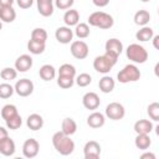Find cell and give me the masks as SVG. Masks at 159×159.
<instances>
[{
    "label": "cell",
    "mask_w": 159,
    "mask_h": 159,
    "mask_svg": "<svg viewBox=\"0 0 159 159\" xmlns=\"http://www.w3.org/2000/svg\"><path fill=\"white\" fill-rule=\"evenodd\" d=\"M52 144L56 152L61 155H70L75 150V142L70 138V135L63 134L61 130L52 135Z\"/></svg>",
    "instance_id": "obj_1"
},
{
    "label": "cell",
    "mask_w": 159,
    "mask_h": 159,
    "mask_svg": "<svg viewBox=\"0 0 159 159\" xmlns=\"http://www.w3.org/2000/svg\"><path fill=\"white\" fill-rule=\"evenodd\" d=\"M88 24H89L91 26L107 30V29H111V27L113 26L114 20H113V17H112L109 14H107V12H103V11H94V12H92V14L88 16Z\"/></svg>",
    "instance_id": "obj_2"
},
{
    "label": "cell",
    "mask_w": 159,
    "mask_h": 159,
    "mask_svg": "<svg viewBox=\"0 0 159 159\" xmlns=\"http://www.w3.org/2000/svg\"><path fill=\"white\" fill-rule=\"evenodd\" d=\"M127 57L134 63H144L148 60V51L139 43H130L125 50Z\"/></svg>",
    "instance_id": "obj_3"
},
{
    "label": "cell",
    "mask_w": 159,
    "mask_h": 159,
    "mask_svg": "<svg viewBox=\"0 0 159 159\" xmlns=\"http://www.w3.org/2000/svg\"><path fill=\"white\" fill-rule=\"evenodd\" d=\"M142 73L139 68L135 65H125L117 75V78L120 83H129V82H135L140 78Z\"/></svg>",
    "instance_id": "obj_4"
},
{
    "label": "cell",
    "mask_w": 159,
    "mask_h": 159,
    "mask_svg": "<svg viewBox=\"0 0 159 159\" xmlns=\"http://www.w3.org/2000/svg\"><path fill=\"white\" fill-rule=\"evenodd\" d=\"M106 116L112 120H119L125 116V109L123 104L118 102H112L106 107Z\"/></svg>",
    "instance_id": "obj_5"
},
{
    "label": "cell",
    "mask_w": 159,
    "mask_h": 159,
    "mask_svg": "<svg viewBox=\"0 0 159 159\" xmlns=\"http://www.w3.org/2000/svg\"><path fill=\"white\" fill-rule=\"evenodd\" d=\"M14 89L20 97H29L34 92V83L29 78H21L15 83Z\"/></svg>",
    "instance_id": "obj_6"
},
{
    "label": "cell",
    "mask_w": 159,
    "mask_h": 159,
    "mask_svg": "<svg viewBox=\"0 0 159 159\" xmlns=\"http://www.w3.org/2000/svg\"><path fill=\"white\" fill-rule=\"evenodd\" d=\"M70 51H71L72 56H73L75 58H77V60H83V58H86V57L88 56V52H89L88 45H87L84 41H81V40L73 41V42L71 43Z\"/></svg>",
    "instance_id": "obj_7"
},
{
    "label": "cell",
    "mask_w": 159,
    "mask_h": 159,
    "mask_svg": "<svg viewBox=\"0 0 159 159\" xmlns=\"http://www.w3.org/2000/svg\"><path fill=\"white\" fill-rule=\"evenodd\" d=\"M39 150H40V144L34 138L26 139L22 144V154L25 158H35L39 154Z\"/></svg>",
    "instance_id": "obj_8"
},
{
    "label": "cell",
    "mask_w": 159,
    "mask_h": 159,
    "mask_svg": "<svg viewBox=\"0 0 159 159\" xmlns=\"http://www.w3.org/2000/svg\"><path fill=\"white\" fill-rule=\"evenodd\" d=\"M113 66H114V65H113V63H112L104 55H102V56H97V57L93 60V68H94L97 72L103 73V75L108 73V72L112 70Z\"/></svg>",
    "instance_id": "obj_9"
},
{
    "label": "cell",
    "mask_w": 159,
    "mask_h": 159,
    "mask_svg": "<svg viewBox=\"0 0 159 159\" xmlns=\"http://www.w3.org/2000/svg\"><path fill=\"white\" fill-rule=\"evenodd\" d=\"M83 154L86 159H97L101 155V145L96 140H89L83 147Z\"/></svg>",
    "instance_id": "obj_10"
},
{
    "label": "cell",
    "mask_w": 159,
    "mask_h": 159,
    "mask_svg": "<svg viewBox=\"0 0 159 159\" xmlns=\"http://www.w3.org/2000/svg\"><path fill=\"white\" fill-rule=\"evenodd\" d=\"M82 104L86 109H89V111H94L99 107L101 104V99L98 97L97 93L94 92H87L83 97H82Z\"/></svg>",
    "instance_id": "obj_11"
},
{
    "label": "cell",
    "mask_w": 159,
    "mask_h": 159,
    "mask_svg": "<svg viewBox=\"0 0 159 159\" xmlns=\"http://www.w3.org/2000/svg\"><path fill=\"white\" fill-rule=\"evenodd\" d=\"M55 37L60 43H70L73 39V31L68 26H60L55 31Z\"/></svg>",
    "instance_id": "obj_12"
},
{
    "label": "cell",
    "mask_w": 159,
    "mask_h": 159,
    "mask_svg": "<svg viewBox=\"0 0 159 159\" xmlns=\"http://www.w3.org/2000/svg\"><path fill=\"white\" fill-rule=\"evenodd\" d=\"M32 67V57L30 55H21L15 61V70L17 72H26Z\"/></svg>",
    "instance_id": "obj_13"
},
{
    "label": "cell",
    "mask_w": 159,
    "mask_h": 159,
    "mask_svg": "<svg viewBox=\"0 0 159 159\" xmlns=\"http://www.w3.org/2000/svg\"><path fill=\"white\" fill-rule=\"evenodd\" d=\"M15 150H16L15 142L10 137H6L0 140V154H2L5 157H11V155H14Z\"/></svg>",
    "instance_id": "obj_14"
},
{
    "label": "cell",
    "mask_w": 159,
    "mask_h": 159,
    "mask_svg": "<svg viewBox=\"0 0 159 159\" xmlns=\"http://www.w3.org/2000/svg\"><path fill=\"white\" fill-rule=\"evenodd\" d=\"M104 122H106V118H104V114H102L101 112H93L88 116L87 118V124L91 127V128H101L104 125Z\"/></svg>",
    "instance_id": "obj_15"
},
{
    "label": "cell",
    "mask_w": 159,
    "mask_h": 159,
    "mask_svg": "<svg viewBox=\"0 0 159 159\" xmlns=\"http://www.w3.org/2000/svg\"><path fill=\"white\" fill-rule=\"evenodd\" d=\"M153 130V123L148 119H139L134 123V132L137 134H149Z\"/></svg>",
    "instance_id": "obj_16"
},
{
    "label": "cell",
    "mask_w": 159,
    "mask_h": 159,
    "mask_svg": "<svg viewBox=\"0 0 159 159\" xmlns=\"http://www.w3.org/2000/svg\"><path fill=\"white\" fill-rule=\"evenodd\" d=\"M26 125L31 130H39V129H41L43 127V118L37 113H32V114H30L27 117Z\"/></svg>",
    "instance_id": "obj_17"
},
{
    "label": "cell",
    "mask_w": 159,
    "mask_h": 159,
    "mask_svg": "<svg viewBox=\"0 0 159 159\" xmlns=\"http://www.w3.org/2000/svg\"><path fill=\"white\" fill-rule=\"evenodd\" d=\"M104 47H106V51L112 52V53H114V55H117V56H119V55L123 52V43H122L118 39H114V37L107 40Z\"/></svg>",
    "instance_id": "obj_18"
},
{
    "label": "cell",
    "mask_w": 159,
    "mask_h": 159,
    "mask_svg": "<svg viewBox=\"0 0 159 159\" xmlns=\"http://www.w3.org/2000/svg\"><path fill=\"white\" fill-rule=\"evenodd\" d=\"M16 19V11L12 6H0V20L2 22H12Z\"/></svg>",
    "instance_id": "obj_19"
},
{
    "label": "cell",
    "mask_w": 159,
    "mask_h": 159,
    "mask_svg": "<svg viewBox=\"0 0 159 159\" xmlns=\"http://www.w3.org/2000/svg\"><path fill=\"white\" fill-rule=\"evenodd\" d=\"M63 21H65L66 26H68V27L76 26L78 24V21H80V14H78V11L75 10V9L67 10L65 12V15H63Z\"/></svg>",
    "instance_id": "obj_20"
},
{
    "label": "cell",
    "mask_w": 159,
    "mask_h": 159,
    "mask_svg": "<svg viewBox=\"0 0 159 159\" xmlns=\"http://www.w3.org/2000/svg\"><path fill=\"white\" fill-rule=\"evenodd\" d=\"M116 82L111 76H103L99 82H98V87L103 93H111L114 89Z\"/></svg>",
    "instance_id": "obj_21"
},
{
    "label": "cell",
    "mask_w": 159,
    "mask_h": 159,
    "mask_svg": "<svg viewBox=\"0 0 159 159\" xmlns=\"http://www.w3.org/2000/svg\"><path fill=\"white\" fill-rule=\"evenodd\" d=\"M77 130V123L72 118H65L61 124V132L66 135H72Z\"/></svg>",
    "instance_id": "obj_22"
},
{
    "label": "cell",
    "mask_w": 159,
    "mask_h": 159,
    "mask_svg": "<svg viewBox=\"0 0 159 159\" xmlns=\"http://www.w3.org/2000/svg\"><path fill=\"white\" fill-rule=\"evenodd\" d=\"M39 75L43 81H51L55 78L56 76V68L52 65H43L40 70H39Z\"/></svg>",
    "instance_id": "obj_23"
},
{
    "label": "cell",
    "mask_w": 159,
    "mask_h": 159,
    "mask_svg": "<svg viewBox=\"0 0 159 159\" xmlns=\"http://www.w3.org/2000/svg\"><path fill=\"white\" fill-rule=\"evenodd\" d=\"M134 144L139 150H147L152 144V139L149 134H137L134 139Z\"/></svg>",
    "instance_id": "obj_24"
},
{
    "label": "cell",
    "mask_w": 159,
    "mask_h": 159,
    "mask_svg": "<svg viewBox=\"0 0 159 159\" xmlns=\"http://www.w3.org/2000/svg\"><path fill=\"white\" fill-rule=\"evenodd\" d=\"M154 36V31L152 27L149 26H143L140 30L137 31L135 34V39L138 41H142V42H147L149 40H152V37Z\"/></svg>",
    "instance_id": "obj_25"
},
{
    "label": "cell",
    "mask_w": 159,
    "mask_h": 159,
    "mask_svg": "<svg viewBox=\"0 0 159 159\" xmlns=\"http://www.w3.org/2000/svg\"><path fill=\"white\" fill-rule=\"evenodd\" d=\"M150 21V14L147 10H138L134 14V22L139 26H147V24Z\"/></svg>",
    "instance_id": "obj_26"
},
{
    "label": "cell",
    "mask_w": 159,
    "mask_h": 159,
    "mask_svg": "<svg viewBox=\"0 0 159 159\" xmlns=\"http://www.w3.org/2000/svg\"><path fill=\"white\" fill-rule=\"evenodd\" d=\"M45 48H46V45L42 42H37L34 40H29L27 42V50L32 55H41L45 51Z\"/></svg>",
    "instance_id": "obj_27"
},
{
    "label": "cell",
    "mask_w": 159,
    "mask_h": 159,
    "mask_svg": "<svg viewBox=\"0 0 159 159\" xmlns=\"http://www.w3.org/2000/svg\"><path fill=\"white\" fill-rule=\"evenodd\" d=\"M37 11L40 15L48 17L53 14V4L52 2H37Z\"/></svg>",
    "instance_id": "obj_28"
},
{
    "label": "cell",
    "mask_w": 159,
    "mask_h": 159,
    "mask_svg": "<svg viewBox=\"0 0 159 159\" xmlns=\"http://www.w3.org/2000/svg\"><path fill=\"white\" fill-rule=\"evenodd\" d=\"M31 40L37 41V42L46 43V40H47V32H46V30L45 29H41V27L34 29L32 32H31Z\"/></svg>",
    "instance_id": "obj_29"
},
{
    "label": "cell",
    "mask_w": 159,
    "mask_h": 159,
    "mask_svg": "<svg viewBox=\"0 0 159 159\" xmlns=\"http://www.w3.org/2000/svg\"><path fill=\"white\" fill-rule=\"evenodd\" d=\"M75 35L78 37V39H86L89 36V26L84 22H80L76 25V29H75Z\"/></svg>",
    "instance_id": "obj_30"
},
{
    "label": "cell",
    "mask_w": 159,
    "mask_h": 159,
    "mask_svg": "<svg viewBox=\"0 0 159 159\" xmlns=\"http://www.w3.org/2000/svg\"><path fill=\"white\" fill-rule=\"evenodd\" d=\"M58 76H67V77H73L76 76V68L73 65L70 63H63L58 68Z\"/></svg>",
    "instance_id": "obj_31"
},
{
    "label": "cell",
    "mask_w": 159,
    "mask_h": 159,
    "mask_svg": "<svg viewBox=\"0 0 159 159\" xmlns=\"http://www.w3.org/2000/svg\"><path fill=\"white\" fill-rule=\"evenodd\" d=\"M15 114H17V108L14 104H5L1 108V118L4 120H7L9 118L14 117Z\"/></svg>",
    "instance_id": "obj_32"
},
{
    "label": "cell",
    "mask_w": 159,
    "mask_h": 159,
    "mask_svg": "<svg viewBox=\"0 0 159 159\" xmlns=\"http://www.w3.org/2000/svg\"><path fill=\"white\" fill-rule=\"evenodd\" d=\"M5 122H6V127H7L9 129L16 130V129H19V128L21 127V124H22V118H21V116L17 113V114H15L14 117L9 118V119L5 120Z\"/></svg>",
    "instance_id": "obj_33"
},
{
    "label": "cell",
    "mask_w": 159,
    "mask_h": 159,
    "mask_svg": "<svg viewBox=\"0 0 159 159\" xmlns=\"http://www.w3.org/2000/svg\"><path fill=\"white\" fill-rule=\"evenodd\" d=\"M15 89L10 83H0V98L6 99L14 94Z\"/></svg>",
    "instance_id": "obj_34"
},
{
    "label": "cell",
    "mask_w": 159,
    "mask_h": 159,
    "mask_svg": "<svg viewBox=\"0 0 159 159\" xmlns=\"http://www.w3.org/2000/svg\"><path fill=\"white\" fill-rule=\"evenodd\" d=\"M16 76H17V71L12 67H5L0 72V77L5 81H12L16 78Z\"/></svg>",
    "instance_id": "obj_35"
},
{
    "label": "cell",
    "mask_w": 159,
    "mask_h": 159,
    "mask_svg": "<svg viewBox=\"0 0 159 159\" xmlns=\"http://www.w3.org/2000/svg\"><path fill=\"white\" fill-rule=\"evenodd\" d=\"M73 83H75L73 77H67V76H58L57 77V84L63 89L71 88L73 86Z\"/></svg>",
    "instance_id": "obj_36"
},
{
    "label": "cell",
    "mask_w": 159,
    "mask_h": 159,
    "mask_svg": "<svg viewBox=\"0 0 159 159\" xmlns=\"http://www.w3.org/2000/svg\"><path fill=\"white\" fill-rule=\"evenodd\" d=\"M148 116L150 117V119L158 122L159 120V103L158 102H153L148 106Z\"/></svg>",
    "instance_id": "obj_37"
},
{
    "label": "cell",
    "mask_w": 159,
    "mask_h": 159,
    "mask_svg": "<svg viewBox=\"0 0 159 159\" xmlns=\"http://www.w3.org/2000/svg\"><path fill=\"white\" fill-rule=\"evenodd\" d=\"M76 83L80 86V87H87L91 82H92V77L91 75L88 73H80L77 77H76Z\"/></svg>",
    "instance_id": "obj_38"
},
{
    "label": "cell",
    "mask_w": 159,
    "mask_h": 159,
    "mask_svg": "<svg viewBox=\"0 0 159 159\" xmlns=\"http://www.w3.org/2000/svg\"><path fill=\"white\" fill-rule=\"evenodd\" d=\"M53 1H55V6L60 10H67L75 2V0H53Z\"/></svg>",
    "instance_id": "obj_39"
},
{
    "label": "cell",
    "mask_w": 159,
    "mask_h": 159,
    "mask_svg": "<svg viewBox=\"0 0 159 159\" xmlns=\"http://www.w3.org/2000/svg\"><path fill=\"white\" fill-rule=\"evenodd\" d=\"M16 2L21 9H29L32 6L34 0H16Z\"/></svg>",
    "instance_id": "obj_40"
},
{
    "label": "cell",
    "mask_w": 159,
    "mask_h": 159,
    "mask_svg": "<svg viewBox=\"0 0 159 159\" xmlns=\"http://www.w3.org/2000/svg\"><path fill=\"white\" fill-rule=\"evenodd\" d=\"M104 56L113 63V65H116L117 63V60H118V56L117 55H114V53H112V52H108V51H106L104 52Z\"/></svg>",
    "instance_id": "obj_41"
},
{
    "label": "cell",
    "mask_w": 159,
    "mask_h": 159,
    "mask_svg": "<svg viewBox=\"0 0 159 159\" xmlns=\"http://www.w3.org/2000/svg\"><path fill=\"white\" fill-rule=\"evenodd\" d=\"M109 1H111V0H92V2H93L96 6H98V7H104V6H107V5L109 4Z\"/></svg>",
    "instance_id": "obj_42"
},
{
    "label": "cell",
    "mask_w": 159,
    "mask_h": 159,
    "mask_svg": "<svg viewBox=\"0 0 159 159\" xmlns=\"http://www.w3.org/2000/svg\"><path fill=\"white\" fill-rule=\"evenodd\" d=\"M6 137H9L7 129H5L4 127H1V125H0V140H1V139H4V138H6Z\"/></svg>",
    "instance_id": "obj_43"
},
{
    "label": "cell",
    "mask_w": 159,
    "mask_h": 159,
    "mask_svg": "<svg viewBox=\"0 0 159 159\" xmlns=\"http://www.w3.org/2000/svg\"><path fill=\"white\" fill-rule=\"evenodd\" d=\"M15 0H0V6H12Z\"/></svg>",
    "instance_id": "obj_44"
},
{
    "label": "cell",
    "mask_w": 159,
    "mask_h": 159,
    "mask_svg": "<svg viewBox=\"0 0 159 159\" xmlns=\"http://www.w3.org/2000/svg\"><path fill=\"white\" fill-rule=\"evenodd\" d=\"M140 158H142V159H145V158L155 159V154H153V153H144V154H142V155H140Z\"/></svg>",
    "instance_id": "obj_45"
},
{
    "label": "cell",
    "mask_w": 159,
    "mask_h": 159,
    "mask_svg": "<svg viewBox=\"0 0 159 159\" xmlns=\"http://www.w3.org/2000/svg\"><path fill=\"white\" fill-rule=\"evenodd\" d=\"M152 39H153V45H154V47H155L157 50H159V45H158V41H159V35L153 36Z\"/></svg>",
    "instance_id": "obj_46"
},
{
    "label": "cell",
    "mask_w": 159,
    "mask_h": 159,
    "mask_svg": "<svg viewBox=\"0 0 159 159\" xmlns=\"http://www.w3.org/2000/svg\"><path fill=\"white\" fill-rule=\"evenodd\" d=\"M53 0H36V2H52Z\"/></svg>",
    "instance_id": "obj_47"
},
{
    "label": "cell",
    "mask_w": 159,
    "mask_h": 159,
    "mask_svg": "<svg viewBox=\"0 0 159 159\" xmlns=\"http://www.w3.org/2000/svg\"><path fill=\"white\" fill-rule=\"evenodd\" d=\"M2 29V22H1V20H0V30Z\"/></svg>",
    "instance_id": "obj_48"
},
{
    "label": "cell",
    "mask_w": 159,
    "mask_h": 159,
    "mask_svg": "<svg viewBox=\"0 0 159 159\" xmlns=\"http://www.w3.org/2000/svg\"><path fill=\"white\" fill-rule=\"evenodd\" d=\"M140 1H143V2H148V1H150V0H140Z\"/></svg>",
    "instance_id": "obj_49"
}]
</instances>
